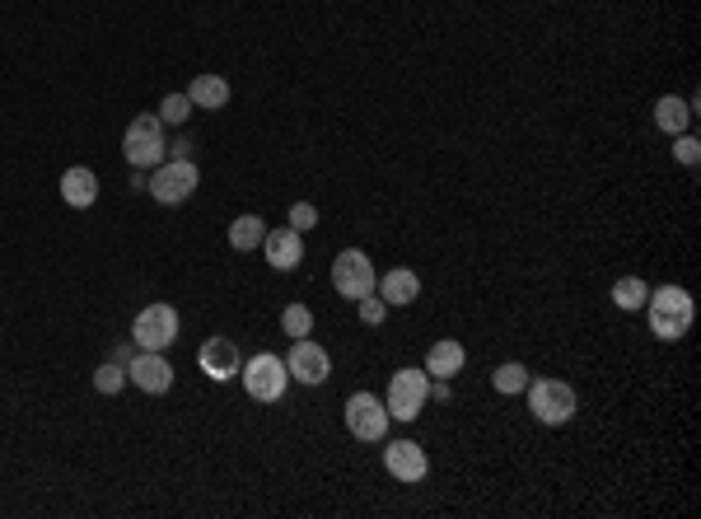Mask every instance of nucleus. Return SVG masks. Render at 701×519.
Wrapping results in <instances>:
<instances>
[{"mask_svg": "<svg viewBox=\"0 0 701 519\" xmlns=\"http://www.w3.org/2000/svg\"><path fill=\"white\" fill-rule=\"evenodd\" d=\"M692 295L683 286H664V290H650L645 295V318H650V332H655L659 342H678L687 337L692 328Z\"/></svg>", "mask_w": 701, "mask_h": 519, "instance_id": "1", "label": "nucleus"}, {"mask_svg": "<svg viewBox=\"0 0 701 519\" xmlns=\"http://www.w3.org/2000/svg\"><path fill=\"white\" fill-rule=\"evenodd\" d=\"M164 122H159V113H141L131 117L127 136H122V155H127L131 169H150V164H164Z\"/></svg>", "mask_w": 701, "mask_h": 519, "instance_id": "2", "label": "nucleus"}, {"mask_svg": "<svg viewBox=\"0 0 701 519\" xmlns=\"http://www.w3.org/2000/svg\"><path fill=\"white\" fill-rule=\"evenodd\" d=\"M239 375H244V389L253 403H281V393L290 389L286 361L272 356V351H262V356H253L248 365H239Z\"/></svg>", "mask_w": 701, "mask_h": 519, "instance_id": "3", "label": "nucleus"}, {"mask_svg": "<svg viewBox=\"0 0 701 519\" xmlns=\"http://www.w3.org/2000/svg\"><path fill=\"white\" fill-rule=\"evenodd\" d=\"M430 403V375L426 370H398V375L388 379V398H384V407H388V417L393 421H416L421 417V407Z\"/></svg>", "mask_w": 701, "mask_h": 519, "instance_id": "4", "label": "nucleus"}, {"mask_svg": "<svg viewBox=\"0 0 701 519\" xmlns=\"http://www.w3.org/2000/svg\"><path fill=\"white\" fill-rule=\"evenodd\" d=\"M529 412L543 426H566L575 417V389L561 379H529Z\"/></svg>", "mask_w": 701, "mask_h": 519, "instance_id": "5", "label": "nucleus"}, {"mask_svg": "<svg viewBox=\"0 0 701 519\" xmlns=\"http://www.w3.org/2000/svg\"><path fill=\"white\" fill-rule=\"evenodd\" d=\"M197 164L192 159H164V164H155V173H150V197H155L159 206H178L187 202L192 192H197Z\"/></svg>", "mask_w": 701, "mask_h": 519, "instance_id": "6", "label": "nucleus"}, {"mask_svg": "<svg viewBox=\"0 0 701 519\" xmlns=\"http://www.w3.org/2000/svg\"><path fill=\"white\" fill-rule=\"evenodd\" d=\"M173 337H178V309L173 304H150L131 323V342L141 351H164V346H173Z\"/></svg>", "mask_w": 701, "mask_h": 519, "instance_id": "7", "label": "nucleus"}, {"mask_svg": "<svg viewBox=\"0 0 701 519\" xmlns=\"http://www.w3.org/2000/svg\"><path fill=\"white\" fill-rule=\"evenodd\" d=\"M332 286H337L342 300H365V295H374V262L365 258L360 248L337 253V262H332Z\"/></svg>", "mask_w": 701, "mask_h": 519, "instance_id": "8", "label": "nucleus"}, {"mask_svg": "<svg viewBox=\"0 0 701 519\" xmlns=\"http://www.w3.org/2000/svg\"><path fill=\"white\" fill-rule=\"evenodd\" d=\"M388 407L374 398V393H351L346 398V431L356 435V440H365V445H374V440H384L388 435Z\"/></svg>", "mask_w": 701, "mask_h": 519, "instance_id": "9", "label": "nucleus"}, {"mask_svg": "<svg viewBox=\"0 0 701 519\" xmlns=\"http://www.w3.org/2000/svg\"><path fill=\"white\" fill-rule=\"evenodd\" d=\"M127 379L136 384L141 393H169L173 389V365L164 361V351H136L127 361Z\"/></svg>", "mask_w": 701, "mask_h": 519, "instance_id": "10", "label": "nucleus"}, {"mask_svg": "<svg viewBox=\"0 0 701 519\" xmlns=\"http://www.w3.org/2000/svg\"><path fill=\"white\" fill-rule=\"evenodd\" d=\"M286 370L290 379H300V384H323V379L332 375V361H328V351L318 342H309V337H295V346H290V356H286Z\"/></svg>", "mask_w": 701, "mask_h": 519, "instance_id": "11", "label": "nucleus"}, {"mask_svg": "<svg viewBox=\"0 0 701 519\" xmlns=\"http://www.w3.org/2000/svg\"><path fill=\"white\" fill-rule=\"evenodd\" d=\"M384 468L398 482H421V477L430 473V459H426V449L412 445V440H393V445L384 449Z\"/></svg>", "mask_w": 701, "mask_h": 519, "instance_id": "12", "label": "nucleus"}, {"mask_svg": "<svg viewBox=\"0 0 701 519\" xmlns=\"http://www.w3.org/2000/svg\"><path fill=\"white\" fill-rule=\"evenodd\" d=\"M197 361H201V375H211L225 384V379L239 375V346L229 342V337H211V342L201 346Z\"/></svg>", "mask_w": 701, "mask_h": 519, "instance_id": "13", "label": "nucleus"}, {"mask_svg": "<svg viewBox=\"0 0 701 519\" xmlns=\"http://www.w3.org/2000/svg\"><path fill=\"white\" fill-rule=\"evenodd\" d=\"M262 248H267V262H272L276 272H295V267L304 262L300 230H272V234H262Z\"/></svg>", "mask_w": 701, "mask_h": 519, "instance_id": "14", "label": "nucleus"}, {"mask_svg": "<svg viewBox=\"0 0 701 519\" xmlns=\"http://www.w3.org/2000/svg\"><path fill=\"white\" fill-rule=\"evenodd\" d=\"M61 197H66V206H75V211H85V206L99 202V178H94V169L75 164V169L61 173Z\"/></svg>", "mask_w": 701, "mask_h": 519, "instance_id": "15", "label": "nucleus"}, {"mask_svg": "<svg viewBox=\"0 0 701 519\" xmlns=\"http://www.w3.org/2000/svg\"><path fill=\"white\" fill-rule=\"evenodd\" d=\"M463 365H468V351H463V342H454V337H444V342H435L426 351V375L430 379H454Z\"/></svg>", "mask_w": 701, "mask_h": 519, "instance_id": "16", "label": "nucleus"}, {"mask_svg": "<svg viewBox=\"0 0 701 519\" xmlns=\"http://www.w3.org/2000/svg\"><path fill=\"white\" fill-rule=\"evenodd\" d=\"M416 295H421V276L407 272V267H393V272H384V281H379V300L384 304H412Z\"/></svg>", "mask_w": 701, "mask_h": 519, "instance_id": "17", "label": "nucleus"}, {"mask_svg": "<svg viewBox=\"0 0 701 519\" xmlns=\"http://www.w3.org/2000/svg\"><path fill=\"white\" fill-rule=\"evenodd\" d=\"M187 99H192V108H225L229 103L225 75H197L192 89H187Z\"/></svg>", "mask_w": 701, "mask_h": 519, "instance_id": "18", "label": "nucleus"}, {"mask_svg": "<svg viewBox=\"0 0 701 519\" xmlns=\"http://www.w3.org/2000/svg\"><path fill=\"white\" fill-rule=\"evenodd\" d=\"M687 122H692V108H687L683 99H673V94H664V99L655 103V127L669 131V136H678V131H687Z\"/></svg>", "mask_w": 701, "mask_h": 519, "instance_id": "19", "label": "nucleus"}, {"mask_svg": "<svg viewBox=\"0 0 701 519\" xmlns=\"http://www.w3.org/2000/svg\"><path fill=\"white\" fill-rule=\"evenodd\" d=\"M262 216H239L234 225H229V248L234 253H253V248L262 244Z\"/></svg>", "mask_w": 701, "mask_h": 519, "instance_id": "20", "label": "nucleus"}, {"mask_svg": "<svg viewBox=\"0 0 701 519\" xmlns=\"http://www.w3.org/2000/svg\"><path fill=\"white\" fill-rule=\"evenodd\" d=\"M645 295H650V286H645L641 276H622V281H617L613 286V304L617 309H645Z\"/></svg>", "mask_w": 701, "mask_h": 519, "instance_id": "21", "label": "nucleus"}, {"mask_svg": "<svg viewBox=\"0 0 701 519\" xmlns=\"http://www.w3.org/2000/svg\"><path fill=\"white\" fill-rule=\"evenodd\" d=\"M491 384H496V393H524L529 389V370L519 361H505L496 375H491Z\"/></svg>", "mask_w": 701, "mask_h": 519, "instance_id": "22", "label": "nucleus"}, {"mask_svg": "<svg viewBox=\"0 0 701 519\" xmlns=\"http://www.w3.org/2000/svg\"><path fill=\"white\" fill-rule=\"evenodd\" d=\"M281 328H286V337H309L314 332V314L304 304H290L286 314H281Z\"/></svg>", "mask_w": 701, "mask_h": 519, "instance_id": "23", "label": "nucleus"}, {"mask_svg": "<svg viewBox=\"0 0 701 519\" xmlns=\"http://www.w3.org/2000/svg\"><path fill=\"white\" fill-rule=\"evenodd\" d=\"M122 384H127V365L108 361V365H99V370H94V389H99V393H117Z\"/></svg>", "mask_w": 701, "mask_h": 519, "instance_id": "24", "label": "nucleus"}, {"mask_svg": "<svg viewBox=\"0 0 701 519\" xmlns=\"http://www.w3.org/2000/svg\"><path fill=\"white\" fill-rule=\"evenodd\" d=\"M187 113H192L187 94H169V99L159 103V122H187Z\"/></svg>", "mask_w": 701, "mask_h": 519, "instance_id": "25", "label": "nucleus"}, {"mask_svg": "<svg viewBox=\"0 0 701 519\" xmlns=\"http://www.w3.org/2000/svg\"><path fill=\"white\" fill-rule=\"evenodd\" d=\"M314 225H318V206L314 202H295V206H290V230H314Z\"/></svg>", "mask_w": 701, "mask_h": 519, "instance_id": "26", "label": "nucleus"}, {"mask_svg": "<svg viewBox=\"0 0 701 519\" xmlns=\"http://www.w3.org/2000/svg\"><path fill=\"white\" fill-rule=\"evenodd\" d=\"M356 304H360V318H365L370 328H379V323L388 318V304H384V300H374V295H365V300H356Z\"/></svg>", "mask_w": 701, "mask_h": 519, "instance_id": "27", "label": "nucleus"}, {"mask_svg": "<svg viewBox=\"0 0 701 519\" xmlns=\"http://www.w3.org/2000/svg\"><path fill=\"white\" fill-rule=\"evenodd\" d=\"M673 155H678V164H687V169H692V164L701 159V141H697V136H678Z\"/></svg>", "mask_w": 701, "mask_h": 519, "instance_id": "28", "label": "nucleus"}, {"mask_svg": "<svg viewBox=\"0 0 701 519\" xmlns=\"http://www.w3.org/2000/svg\"><path fill=\"white\" fill-rule=\"evenodd\" d=\"M136 351H141V346H136V342H131V346H117V351H113V361H117V365H127L131 356H136Z\"/></svg>", "mask_w": 701, "mask_h": 519, "instance_id": "29", "label": "nucleus"}]
</instances>
